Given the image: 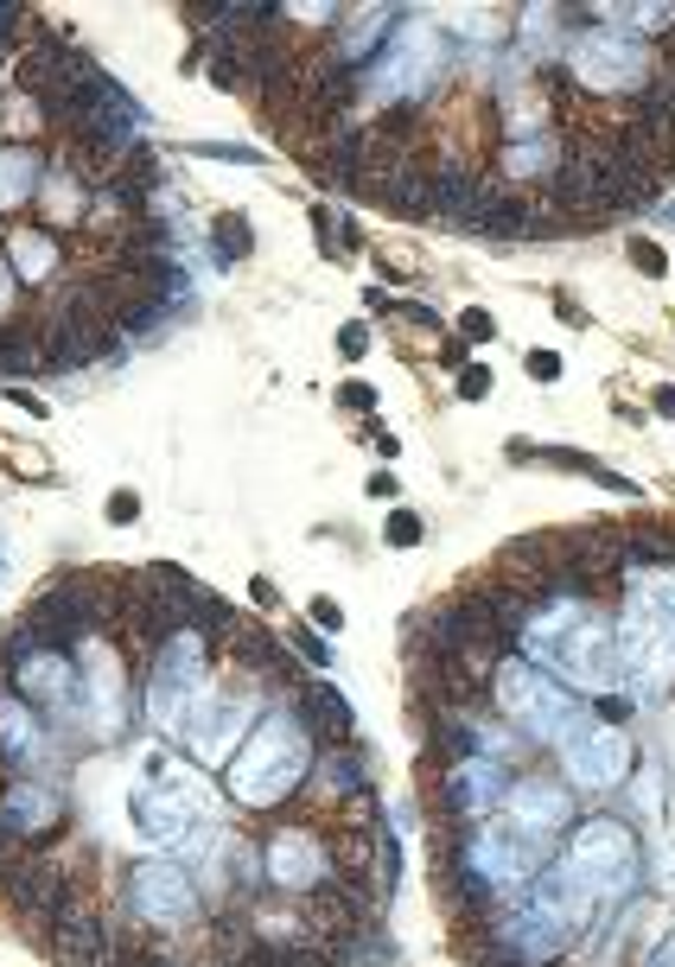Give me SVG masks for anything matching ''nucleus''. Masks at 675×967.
I'll use <instances>...</instances> for the list:
<instances>
[{
  "mask_svg": "<svg viewBox=\"0 0 675 967\" xmlns=\"http://www.w3.org/2000/svg\"><path fill=\"white\" fill-rule=\"evenodd\" d=\"M618 662L631 669L638 688L670 681L675 669V566H638L631 573V605L618 624Z\"/></svg>",
  "mask_w": 675,
  "mask_h": 967,
  "instance_id": "obj_1",
  "label": "nucleus"
},
{
  "mask_svg": "<svg viewBox=\"0 0 675 967\" xmlns=\"http://www.w3.org/2000/svg\"><path fill=\"white\" fill-rule=\"evenodd\" d=\"M523 636L535 643V656L548 669H561L580 688H612L618 681V643L600 618H580L567 605H548L542 618H523Z\"/></svg>",
  "mask_w": 675,
  "mask_h": 967,
  "instance_id": "obj_2",
  "label": "nucleus"
},
{
  "mask_svg": "<svg viewBox=\"0 0 675 967\" xmlns=\"http://www.w3.org/2000/svg\"><path fill=\"white\" fill-rule=\"evenodd\" d=\"M300 777H306V719L281 707L256 726L249 751H242L236 771H229V789H236V802L268 809V802H281L287 789H300Z\"/></svg>",
  "mask_w": 675,
  "mask_h": 967,
  "instance_id": "obj_3",
  "label": "nucleus"
},
{
  "mask_svg": "<svg viewBox=\"0 0 675 967\" xmlns=\"http://www.w3.org/2000/svg\"><path fill=\"white\" fill-rule=\"evenodd\" d=\"M561 872L573 879V892L587 897V910L625 897L631 879H638V840H631V827H625V821H605V815L587 821V827L573 834V853L561 859Z\"/></svg>",
  "mask_w": 675,
  "mask_h": 967,
  "instance_id": "obj_4",
  "label": "nucleus"
},
{
  "mask_svg": "<svg viewBox=\"0 0 675 967\" xmlns=\"http://www.w3.org/2000/svg\"><path fill=\"white\" fill-rule=\"evenodd\" d=\"M497 707L542 744H573L580 739V713H573V701H567L542 669H529V662H504V669H497Z\"/></svg>",
  "mask_w": 675,
  "mask_h": 967,
  "instance_id": "obj_5",
  "label": "nucleus"
},
{
  "mask_svg": "<svg viewBox=\"0 0 675 967\" xmlns=\"http://www.w3.org/2000/svg\"><path fill=\"white\" fill-rule=\"evenodd\" d=\"M643 71H650V45L625 33H593L573 45V76L593 96H631V89H643Z\"/></svg>",
  "mask_w": 675,
  "mask_h": 967,
  "instance_id": "obj_6",
  "label": "nucleus"
},
{
  "mask_svg": "<svg viewBox=\"0 0 675 967\" xmlns=\"http://www.w3.org/2000/svg\"><path fill=\"white\" fill-rule=\"evenodd\" d=\"M204 688V631L198 624H179V631L159 643V656H153V719H166V726H179V713L186 701Z\"/></svg>",
  "mask_w": 675,
  "mask_h": 967,
  "instance_id": "obj_7",
  "label": "nucleus"
},
{
  "mask_svg": "<svg viewBox=\"0 0 675 967\" xmlns=\"http://www.w3.org/2000/svg\"><path fill=\"white\" fill-rule=\"evenodd\" d=\"M0 897H7L26 923H38V930H51V923L76 904V892H71V879H64L58 859H7V865H0Z\"/></svg>",
  "mask_w": 675,
  "mask_h": 967,
  "instance_id": "obj_8",
  "label": "nucleus"
},
{
  "mask_svg": "<svg viewBox=\"0 0 675 967\" xmlns=\"http://www.w3.org/2000/svg\"><path fill=\"white\" fill-rule=\"evenodd\" d=\"M128 897H134V917H141V923H153V930H179V923H191V917H198V892H191L186 865H166V859L134 865V885H128Z\"/></svg>",
  "mask_w": 675,
  "mask_h": 967,
  "instance_id": "obj_9",
  "label": "nucleus"
},
{
  "mask_svg": "<svg viewBox=\"0 0 675 967\" xmlns=\"http://www.w3.org/2000/svg\"><path fill=\"white\" fill-rule=\"evenodd\" d=\"M242 726H249V707L229 701L224 688H211V681H204V688L186 701V713H179V732H186V744L204 757V764H217L229 744L242 739Z\"/></svg>",
  "mask_w": 675,
  "mask_h": 967,
  "instance_id": "obj_10",
  "label": "nucleus"
},
{
  "mask_svg": "<svg viewBox=\"0 0 675 967\" xmlns=\"http://www.w3.org/2000/svg\"><path fill=\"white\" fill-rule=\"evenodd\" d=\"M268 879L287 885V892H319L332 879V847L312 827H281L268 840Z\"/></svg>",
  "mask_w": 675,
  "mask_h": 967,
  "instance_id": "obj_11",
  "label": "nucleus"
},
{
  "mask_svg": "<svg viewBox=\"0 0 675 967\" xmlns=\"http://www.w3.org/2000/svg\"><path fill=\"white\" fill-rule=\"evenodd\" d=\"M504 809H510V834L523 840L529 853H535V840L561 834L567 815H573V809H567V789H561V783H542V777H523L517 789H510V802H504Z\"/></svg>",
  "mask_w": 675,
  "mask_h": 967,
  "instance_id": "obj_12",
  "label": "nucleus"
},
{
  "mask_svg": "<svg viewBox=\"0 0 675 967\" xmlns=\"http://www.w3.org/2000/svg\"><path fill=\"white\" fill-rule=\"evenodd\" d=\"M625 771H631V744H625V732H618V726H600L593 739H573V744H567V777L580 783V789H593V796L618 789V783H625Z\"/></svg>",
  "mask_w": 675,
  "mask_h": 967,
  "instance_id": "obj_13",
  "label": "nucleus"
},
{
  "mask_svg": "<svg viewBox=\"0 0 675 967\" xmlns=\"http://www.w3.org/2000/svg\"><path fill=\"white\" fill-rule=\"evenodd\" d=\"M45 948H51L64 967H109V930H103V917H90L83 904H71V910L45 930Z\"/></svg>",
  "mask_w": 675,
  "mask_h": 967,
  "instance_id": "obj_14",
  "label": "nucleus"
},
{
  "mask_svg": "<svg viewBox=\"0 0 675 967\" xmlns=\"http://www.w3.org/2000/svg\"><path fill=\"white\" fill-rule=\"evenodd\" d=\"M58 815H64V802H58V789H45V783H7V796H0V827H13L20 840L51 834Z\"/></svg>",
  "mask_w": 675,
  "mask_h": 967,
  "instance_id": "obj_15",
  "label": "nucleus"
},
{
  "mask_svg": "<svg viewBox=\"0 0 675 967\" xmlns=\"http://www.w3.org/2000/svg\"><path fill=\"white\" fill-rule=\"evenodd\" d=\"M198 815V802H186L179 789H141L134 796V827L147 834V840H179Z\"/></svg>",
  "mask_w": 675,
  "mask_h": 967,
  "instance_id": "obj_16",
  "label": "nucleus"
},
{
  "mask_svg": "<svg viewBox=\"0 0 675 967\" xmlns=\"http://www.w3.org/2000/svg\"><path fill=\"white\" fill-rule=\"evenodd\" d=\"M13 669H20V688L45 701V707H64L71 701V662L58 656V649H38V656H13Z\"/></svg>",
  "mask_w": 675,
  "mask_h": 967,
  "instance_id": "obj_17",
  "label": "nucleus"
},
{
  "mask_svg": "<svg viewBox=\"0 0 675 967\" xmlns=\"http://www.w3.org/2000/svg\"><path fill=\"white\" fill-rule=\"evenodd\" d=\"M294 701H300L306 707V719H312V732H325V739H351V726H357V719H351V701H344V694H338V688H325V681H306L300 694H294Z\"/></svg>",
  "mask_w": 675,
  "mask_h": 967,
  "instance_id": "obj_18",
  "label": "nucleus"
},
{
  "mask_svg": "<svg viewBox=\"0 0 675 967\" xmlns=\"http://www.w3.org/2000/svg\"><path fill=\"white\" fill-rule=\"evenodd\" d=\"M497 172H504V179H548V186H555L561 147H555V141H517V147L497 159Z\"/></svg>",
  "mask_w": 675,
  "mask_h": 967,
  "instance_id": "obj_19",
  "label": "nucleus"
},
{
  "mask_svg": "<svg viewBox=\"0 0 675 967\" xmlns=\"http://www.w3.org/2000/svg\"><path fill=\"white\" fill-rule=\"evenodd\" d=\"M0 751H7L20 771H33L38 764V726H33V713L20 707V701H0Z\"/></svg>",
  "mask_w": 675,
  "mask_h": 967,
  "instance_id": "obj_20",
  "label": "nucleus"
},
{
  "mask_svg": "<svg viewBox=\"0 0 675 967\" xmlns=\"http://www.w3.org/2000/svg\"><path fill=\"white\" fill-rule=\"evenodd\" d=\"M83 688H90V707L103 713V732H115L121 726V669L109 656H96V662H83Z\"/></svg>",
  "mask_w": 675,
  "mask_h": 967,
  "instance_id": "obj_21",
  "label": "nucleus"
},
{
  "mask_svg": "<svg viewBox=\"0 0 675 967\" xmlns=\"http://www.w3.org/2000/svg\"><path fill=\"white\" fill-rule=\"evenodd\" d=\"M38 186V153L26 147H7L0 153V211H13V204H26Z\"/></svg>",
  "mask_w": 675,
  "mask_h": 967,
  "instance_id": "obj_22",
  "label": "nucleus"
},
{
  "mask_svg": "<svg viewBox=\"0 0 675 967\" xmlns=\"http://www.w3.org/2000/svg\"><path fill=\"white\" fill-rule=\"evenodd\" d=\"M38 204H45V217H51V224H83V211H90V204H83V191H76L71 166L45 179V198H38Z\"/></svg>",
  "mask_w": 675,
  "mask_h": 967,
  "instance_id": "obj_23",
  "label": "nucleus"
},
{
  "mask_svg": "<svg viewBox=\"0 0 675 967\" xmlns=\"http://www.w3.org/2000/svg\"><path fill=\"white\" fill-rule=\"evenodd\" d=\"M319 783L332 789L338 802H351V796H364V789H370V783H364V757H357V751H332V757L319 764Z\"/></svg>",
  "mask_w": 675,
  "mask_h": 967,
  "instance_id": "obj_24",
  "label": "nucleus"
},
{
  "mask_svg": "<svg viewBox=\"0 0 675 967\" xmlns=\"http://www.w3.org/2000/svg\"><path fill=\"white\" fill-rule=\"evenodd\" d=\"M109 967H186V962L159 942H141V935H109Z\"/></svg>",
  "mask_w": 675,
  "mask_h": 967,
  "instance_id": "obj_25",
  "label": "nucleus"
},
{
  "mask_svg": "<svg viewBox=\"0 0 675 967\" xmlns=\"http://www.w3.org/2000/svg\"><path fill=\"white\" fill-rule=\"evenodd\" d=\"M58 267V249H51V236H33V229H20L13 236V274H26V280H45Z\"/></svg>",
  "mask_w": 675,
  "mask_h": 967,
  "instance_id": "obj_26",
  "label": "nucleus"
},
{
  "mask_svg": "<svg viewBox=\"0 0 675 967\" xmlns=\"http://www.w3.org/2000/svg\"><path fill=\"white\" fill-rule=\"evenodd\" d=\"M217 249H224V261L229 255H249V249H256L249 224H242V217H217Z\"/></svg>",
  "mask_w": 675,
  "mask_h": 967,
  "instance_id": "obj_27",
  "label": "nucleus"
},
{
  "mask_svg": "<svg viewBox=\"0 0 675 967\" xmlns=\"http://www.w3.org/2000/svg\"><path fill=\"white\" fill-rule=\"evenodd\" d=\"M631 261H638V274H650V280H663V274H670L663 242H643V236H631Z\"/></svg>",
  "mask_w": 675,
  "mask_h": 967,
  "instance_id": "obj_28",
  "label": "nucleus"
},
{
  "mask_svg": "<svg viewBox=\"0 0 675 967\" xmlns=\"http://www.w3.org/2000/svg\"><path fill=\"white\" fill-rule=\"evenodd\" d=\"M382 535H389L395 548H414V541H421V516H414V510H389V522H382Z\"/></svg>",
  "mask_w": 675,
  "mask_h": 967,
  "instance_id": "obj_29",
  "label": "nucleus"
},
{
  "mask_svg": "<svg viewBox=\"0 0 675 967\" xmlns=\"http://www.w3.org/2000/svg\"><path fill=\"white\" fill-rule=\"evenodd\" d=\"M134 516H141V497H134V490H115V497H109V522H115V528H128Z\"/></svg>",
  "mask_w": 675,
  "mask_h": 967,
  "instance_id": "obj_30",
  "label": "nucleus"
},
{
  "mask_svg": "<svg viewBox=\"0 0 675 967\" xmlns=\"http://www.w3.org/2000/svg\"><path fill=\"white\" fill-rule=\"evenodd\" d=\"M490 395V370H459V402H485Z\"/></svg>",
  "mask_w": 675,
  "mask_h": 967,
  "instance_id": "obj_31",
  "label": "nucleus"
},
{
  "mask_svg": "<svg viewBox=\"0 0 675 967\" xmlns=\"http://www.w3.org/2000/svg\"><path fill=\"white\" fill-rule=\"evenodd\" d=\"M312 624L319 631H344V605L338 598H312Z\"/></svg>",
  "mask_w": 675,
  "mask_h": 967,
  "instance_id": "obj_32",
  "label": "nucleus"
},
{
  "mask_svg": "<svg viewBox=\"0 0 675 967\" xmlns=\"http://www.w3.org/2000/svg\"><path fill=\"white\" fill-rule=\"evenodd\" d=\"M523 370L535 375V382H555V375H561V357H555V350H529Z\"/></svg>",
  "mask_w": 675,
  "mask_h": 967,
  "instance_id": "obj_33",
  "label": "nucleus"
},
{
  "mask_svg": "<svg viewBox=\"0 0 675 967\" xmlns=\"http://www.w3.org/2000/svg\"><path fill=\"white\" fill-rule=\"evenodd\" d=\"M338 350H344V357H364V350H370V325H344V332H338Z\"/></svg>",
  "mask_w": 675,
  "mask_h": 967,
  "instance_id": "obj_34",
  "label": "nucleus"
},
{
  "mask_svg": "<svg viewBox=\"0 0 675 967\" xmlns=\"http://www.w3.org/2000/svg\"><path fill=\"white\" fill-rule=\"evenodd\" d=\"M459 332H465V337H497V319H490V312H478V306H472V312H465V319H459Z\"/></svg>",
  "mask_w": 675,
  "mask_h": 967,
  "instance_id": "obj_35",
  "label": "nucleus"
},
{
  "mask_svg": "<svg viewBox=\"0 0 675 967\" xmlns=\"http://www.w3.org/2000/svg\"><path fill=\"white\" fill-rule=\"evenodd\" d=\"M344 408H376V389L370 382H344Z\"/></svg>",
  "mask_w": 675,
  "mask_h": 967,
  "instance_id": "obj_36",
  "label": "nucleus"
},
{
  "mask_svg": "<svg viewBox=\"0 0 675 967\" xmlns=\"http://www.w3.org/2000/svg\"><path fill=\"white\" fill-rule=\"evenodd\" d=\"M294 649H300L306 662H325V643H319V636H306V631H294Z\"/></svg>",
  "mask_w": 675,
  "mask_h": 967,
  "instance_id": "obj_37",
  "label": "nucleus"
},
{
  "mask_svg": "<svg viewBox=\"0 0 675 967\" xmlns=\"http://www.w3.org/2000/svg\"><path fill=\"white\" fill-rule=\"evenodd\" d=\"M7 306H13V267L0 261V319H7Z\"/></svg>",
  "mask_w": 675,
  "mask_h": 967,
  "instance_id": "obj_38",
  "label": "nucleus"
},
{
  "mask_svg": "<svg viewBox=\"0 0 675 967\" xmlns=\"http://www.w3.org/2000/svg\"><path fill=\"white\" fill-rule=\"evenodd\" d=\"M650 967H675V935L663 942V948H656V955H650Z\"/></svg>",
  "mask_w": 675,
  "mask_h": 967,
  "instance_id": "obj_39",
  "label": "nucleus"
},
{
  "mask_svg": "<svg viewBox=\"0 0 675 967\" xmlns=\"http://www.w3.org/2000/svg\"><path fill=\"white\" fill-rule=\"evenodd\" d=\"M656 408H663V414H675V389H656Z\"/></svg>",
  "mask_w": 675,
  "mask_h": 967,
  "instance_id": "obj_40",
  "label": "nucleus"
},
{
  "mask_svg": "<svg viewBox=\"0 0 675 967\" xmlns=\"http://www.w3.org/2000/svg\"><path fill=\"white\" fill-rule=\"evenodd\" d=\"M0 796H7V764H0Z\"/></svg>",
  "mask_w": 675,
  "mask_h": 967,
  "instance_id": "obj_41",
  "label": "nucleus"
},
{
  "mask_svg": "<svg viewBox=\"0 0 675 967\" xmlns=\"http://www.w3.org/2000/svg\"><path fill=\"white\" fill-rule=\"evenodd\" d=\"M670 217H675V211H670Z\"/></svg>",
  "mask_w": 675,
  "mask_h": 967,
  "instance_id": "obj_42",
  "label": "nucleus"
}]
</instances>
